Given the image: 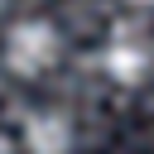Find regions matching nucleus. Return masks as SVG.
I'll return each instance as SVG.
<instances>
[{
  "label": "nucleus",
  "instance_id": "1",
  "mask_svg": "<svg viewBox=\"0 0 154 154\" xmlns=\"http://www.w3.org/2000/svg\"><path fill=\"white\" fill-rule=\"evenodd\" d=\"M58 29L48 24V19H24V24H14L10 34H5V63H10V72H19V77H43L48 67H53V58H58Z\"/></svg>",
  "mask_w": 154,
  "mask_h": 154
},
{
  "label": "nucleus",
  "instance_id": "2",
  "mask_svg": "<svg viewBox=\"0 0 154 154\" xmlns=\"http://www.w3.org/2000/svg\"><path fill=\"white\" fill-rule=\"evenodd\" d=\"M149 63H154V53H149V43H140V38H111L106 43V53H101V67H106V77H116V82H125V87H135V82H144L149 77Z\"/></svg>",
  "mask_w": 154,
  "mask_h": 154
},
{
  "label": "nucleus",
  "instance_id": "3",
  "mask_svg": "<svg viewBox=\"0 0 154 154\" xmlns=\"http://www.w3.org/2000/svg\"><path fill=\"white\" fill-rule=\"evenodd\" d=\"M24 149L29 154H72V120L63 111H34L24 120Z\"/></svg>",
  "mask_w": 154,
  "mask_h": 154
},
{
  "label": "nucleus",
  "instance_id": "4",
  "mask_svg": "<svg viewBox=\"0 0 154 154\" xmlns=\"http://www.w3.org/2000/svg\"><path fill=\"white\" fill-rule=\"evenodd\" d=\"M0 154H14V144H10V140H5V135H0Z\"/></svg>",
  "mask_w": 154,
  "mask_h": 154
},
{
  "label": "nucleus",
  "instance_id": "5",
  "mask_svg": "<svg viewBox=\"0 0 154 154\" xmlns=\"http://www.w3.org/2000/svg\"><path fill=\"white\" fill-rule=\"evenodd\" d=\"M135 5H154V0H135Z\"/></svg>",
  "mask_w": 154,
  "mask_h": 154
}]
</instances>
